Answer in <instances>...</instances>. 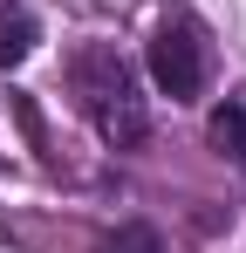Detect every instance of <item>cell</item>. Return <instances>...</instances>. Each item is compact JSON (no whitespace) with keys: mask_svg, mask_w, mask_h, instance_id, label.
Instances as JSON below:
<instances>
[{"mask_svg":"<svg viewBox=\"0 0 246 253\" xmlns=\"http://www.w3.org/2000/svg\"><path fill=\"white\" fill-rule=\"evenodd\" d=\"M69 89H76L82 117L96 124V137H103L110 151H137V144L151 137V110H144L137 69H130L110 42L76 48V62H69Z\"/></svg>","mask_w":246,"mask_h":253,"instance_id":"6da1fadb","label":"cell"},{"mask_svg":"<svg viewBox=\"0 0 246 253\" xmlns=\"http://www.w3.org/2000/svg\"><path fill=\"white\" fill-rule=\"evenodd\" d=\"M205 69H212V55H205V35L199 21H185V14H171L158 21V35H151V76L171 103H192L205 89Z\"/></svg>","mask_w":246,"mask_h":253,"instance_id":"7a4b0ae2","label":"cell"},{"mask_svg":"<svg viewBox=\"0 0 246 253\" xmlns=\"http://www.w3.org/2000/svg\"><path fill=\"white\" fill-rule=\"evenodd\" d=\"M28 55H35V14L21 0H7L0 7V69H21Z\"/></svg>","mask_w":246,"mask_h":253,"instance_id":"3957f363","label":"cell"},{"mask_svg":"<svg viewBox=\"0 0 246 253\" xmlns=\"http://www.w3.org/2000/svg\"><path fill=\"white\" fill-rule=\"evenodd\" d=\"M212 151L219 158H246V96H226L219 110H212Z\"/></svg>","mask_w":246,"mask_h":253,"instance_id":"277c9868","label":"cell"},{"mask_svg":"<svg viewBox=\"0 0 246 253\" xmlns=\"http://www.w3.org/2000/svg\"><path fill=\"white\" fill-rule=\"evenodd\" d=\"M96 253H164V247H158V233H151L144 219H130V226H117L110 240H96Z\"/></svg>","mask_w":246,"mask_h":253,"instance_id":"5b68a950","label":"cell"}]
</instances>
